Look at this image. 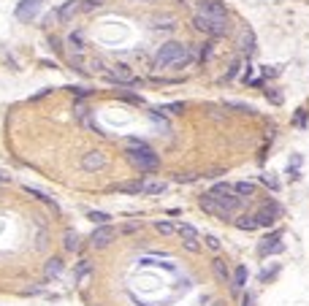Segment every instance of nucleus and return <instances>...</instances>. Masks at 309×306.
Returning a JSON list of instances; mask_svg holds the SVG:
<instances>
[{
  "mask_svg": "<svg viewBox=\"0 0 309 306\" xmlns=\"http://www.w3.org/2000/svg\"><path fill=\"white\" fill-rule=\"evenodd\" d=\"M68 44H71L73 46V49H76L79 51V54H82V51H84V38H82V33H71V36H68Z\"/></svg>",
  "mask_w": 309,
  "mask_h": 306,
  "instance_id": "nucleus-27",
  "label": "nucleus"
},
{
  "mask_svg": "<svg viewBox=\"0 0 309 306\" xmlns=\"http://www.w3.org/2000/svg\"><path fill=\"white\" fill-rule=\"evenodd\" d=\"M25 193H27V195H33V198H38V201H44V204H52V198H49L47 193H44V190H38V187H30V184H27Z\"/></svg>",
  "mask_w": 309,
  "mask_h": 306,
  "instance_id": "nucleus-28",
  "label": "nucleus"
},
{
  "mask_svg": "<svg viewBox=\"0 0 309 306\" xmlns=\"http://www.w3.org/2000/svg\"><path fill=\"white\" fill-rule=\"evenodd\" d=\"M279 239H282V230H274L271 236H266V239L260 241L258 252H260V255H279V252L285 250V244H282Z\"/></svg>",
  "mask_w": 309,
  "mask_h": 306,
  "instance_id": "nucleus-9",
  "label": "nucleus"
},
{
  "mask_svg": "<svg viewBox=\"0 0 309 306\" xmlns=\"http://www.w3.org/2000/svg\"><path fill=\"white\" fill-rule=\"evenodd\" d=\"M87 274H90V263H87V260H82V263L76 265V282H82Z\"/></svg>",
  "mask_w": 309,
  "mask_h": 306,
  "instance_id": "nucleus-32",
  "label": "nucleus"
},
{
  "mask_svg": "<svg viewBox=\"0 0 309 306\" xmlns=\"http://www.w3.org/2000/svg\"><path fill=\"white\" fill-rule=\"evenodd\" d=\"M198 11L206 14V16H211V19H225L228 22V11L220 0H201V3H198Z\"/></svg>",
  "mask_w": 309,
  "mask_h": 306,
  "instance_id": "nucleus-11",
  "label": "nucleus"
},
{
  "mask_svg": "<svg viewBox=\"0 0 309 306\" xmlns=\"http://www.w3.org/2000/svg\"><path fill=\"white\" fill-rule=\"evenodd\" d=\"M231 187H233V193H236L239 198H253V195L258 193L255 182H236V184H231Z\"/></svg>",
  "mask_w": 309,
  "mask_h": 306,
  "instance_id": "nucleus-17",
  "label": "nucleus"
},
{
  "mask_svg": "<svg viewBox=\"0 0 309 306\" xmlns=\"http://www.w3.org/2000/svg\"><path fill=\"white\" fill-rule=\"evenodd\" d=\"M114 239H117V230H114L111 225H98V228L93 230V236H90L93 247H108Z\"/></svg>",
  "mask_w": 309,
  "mask_h": 306,
  "instance_id": "nucleus-10",
  "label": "nucleus"
},
{
  "mask_svg": "<svg viewBox=\"0 0 309 306\" xmlns=\"http://www.w3.org/2000/svg\"><path fill=\"white\" fill-rule=\"evenodd\" d=\"M125 157H128V163L139 171H157V165H160V157L141 141V138H128V152H125Z\"/></svg>",
  "mask_w": 309,
  "mask_h": 306,
  "instance_id": "nucleus-2",
  "label": "nucleus"
},
{
  "mask_svg": "<svg viewBox=\"0 0 309 306\" xmlns=\"http://www.w3.org/2000/svg\"><path fill=\"white\" fill-rule=\"evenodd\" d=\"M198 206H201L206 214H214L220 222H228V219H231V214H225V211L220 209V204L214 201V195H211V193H204L201 198H198Z\"/></svg>",
  "mask_w": 309,
  "mask_h": 306,
  "instance_id": "nucleus-8",
  "label": "nucleus"
},
{
  "mask_svg": "<svg viewBox=\"0 0 309 306\" xmlns=\"http://www.w3.org/2000/svg\"><path fill=\"white\" fill-rule=\"evenodd\" d=\"M154 230H157L160 236H171V233H176V225H171L168 219H157V222H154Z\"/></svg>",
  "mask_w": 309,
  "mask_h": 306,
  "instance_id": "nucleus-25",
  "label": "nucleus"
},
{
  "mask_svg": "<svg viewBox=\"0 0 309 306\" xmlns=\"http://www.w3.org/2000/svg\"><path fill=\"white\" fill-rule=\"evenodd\" d=\"M247 276H250L247 265H236V271H233V276H231V287H233V290H244Z\"/></svg>",
  "mask_w": 309,
  "mask_h": 306,
  "instance_id": "nucleus-16",
  "label": "nucleus"
},
{
  "mask_svg": "<svg viewBox=\"0 0 309 306\" xmlns=\"http://www.w3.org/2000/svg\"><path fill=\"white\" fill-rule=\"evenodd\" d=\"M266 98L274 103V106H279V103H282V95H279V92H274V90H266Z\"/></svg>",
  "mask_w": 309,
  "mask_h": 306,
  "instance_id": "nucleus-37",
  "label": "nucleus"
},
{
  "mask_svg": "<svg viewBox=\"0 0 309 306\" xmlns=\"http://www.w3.org/2000/svg\"><path fill=\"white\" fill-rule=\"evenodd\" d=\"M211 54H214V44H204V49H201V60H211Z\"/></svg>",
  "mask_w": 309,
  "mask_h": 306,
  "instance_id": "nucleus-36",
  "label": "nucleus"
},
{
  "mask_svg": "<svg viewBox=\"0 0 309 306\" xmlns=\"http://www.w3.org/2000/svg\"><path fill=\"white\" fill-rule=\"evenodd\" d=\"M82 168L90 171V174H93V171H103V168H106V154L98 152V149H95V152L82 154Z\"/></svg>",
  "mask_w": 309,
  "mask_h": 306,
  "instance_id": "nucleus-12",
  "label": "nucleus"
},
{
  "mask_svg": "<svg viewBox=\"0 0 309 306\" xmlns=\"http://www.w3.org/2000/svg\"><path fill=\"white\" fill-rule=\"evenodd\" d=\"M68 92H71V95H76V98L90 95V90H84V87H68Z\"/></svg>",
  "mask_w": 309,
  "mask_h": 306,
  "instance_id": "nucleus-40",
  "label": "nucleus"
},
{
  "mask_svg": "<svg viewBox=\"0 0 309 306\" xmlns=\"http://www.w3.org/2000/svg\"><path fill=\"white\" fill-rule=\"evenodd\" d=\"M242 49L247 51V54H253V51H255V33L253 30H247L242 36Z\"/></svg>",
  "mask_w": 309,
  "mask_h": 306,
  "instance_id": "nucleus-26",
  "label": "nucleus"
},
{
  "mask_svg": "<svg viewBox=\"0 0 309 306\" xmlns=\"http://www.w3.org/2000/svg\"><path fill=\"white\" fill-rule=\"evenodd\" d=\"M279 217H282V206L274 204V201L263 204L260 209L255 211V222H258V228H271V225L277 222Z\"/></svg>",
  "mask_w": 309,
  "mask_h": 306,
  "instance_id": "nucleus-5",
  "label": "nucleus"
},
{
  "mask_svg": "<svg viewBox=\"0 0 309 306\" xmlns=\"http://www.w3.org/2000/svg\"><path fill=\"white\" fill-rule=\"evenodd\" d=\"M101 5H103V0H82V11H95Z\"/></svg>",
  "mask_w": 309,
  "mask_h": 306,
  "instance_id": "nucleus-33",
  "label": "nucleus"
},
{
  "mask_svg": "<svg viewBox=\"0 0 309 306\" xmlns=\"http://www.w3.org/2000/svg\"><path fill=\"white\" fill-rule=\"evenodd\" d=\"M176 233H179V239H182V244H185L187 252H198V250H201V244H198L201 236H198V230L193 228L190 222H179V225H176Z\"/></svg>",
  "mask_w": 309,
  "mask_h": 306,
  "instance_id": "nucleus-7",
  "label": "nucleus"
},
{
  "mask_svg": "<svg viewBox=\"0 0 309 306\" xmlns=\"http://www.w3.org/2000/svg\"><path fill=\"white\" fill-rule=\"evenodd\" d=\"M214 306H225V304H222V301H214Z\"/></svg>",
  "mask_w": 309,
  "mask_h": 306,
  "instance_id": "nucleus-44",
  "label": "nucleus"
},
{
  "mask_svg": "<svg viewBox=\"0 0 309 306\" xmlns=\"http://www.w3.org/2000/svg\"><path fill=\"white\" fill-rule=\"evenodd\" d=\"M79 11H82V0H68V3L62 5L60 11H57V16H60L62 22H71L73 16L79 14Z\"/></svg>",
  "mask_w": 309,
  "mask_h": 306,
  "instance_id": "nucleus-15",
  "label": "nucleus"
},
{
  "mask_svg": "<svg viewBox=\"0 0 309 306\" xmlns=\"http://www.w3.org/2000/svg\"><path fill=\"white\" fill-rule=\"evenodd\" d=\"M211 195H214V201L220 204V209L225 211V214H233V211L242 209V198H239L236 193H233V187L228 182H217L214 187L209 190Z\"/></svg>",
  "mask_w": 309,
  "mask_h": 306,
  "instance_id": "nucleus-3",
  "label": "nucleus"
},
{
  "mask_svg": "<svg viewBox=\"0 0 309 306\" xmlns=\"http://www.w3.org/2000/svg\"><path fill=\"white\" fill-rule=\"evenodd\" d=\"M236 228H239V230H247V233H250V230H255V228H258L255 214H242V217L236 219Z\"/></svg>",
  "mask_w": 309,
  "mask_h": 306,
  "instance_id": "nucleus-22",
  "label": "nucleus"
},
{
  "mask_svg": "<svg viewBox=\"0 0 309 306\" xmlns=\"http://www.w3.org/2000/svg\"><path fill=\"white\" fill-rule=\"evenodd\" d=\"M304 119H307V111H304V108H301V111L296 114V125H304Z\"/></svg>",
  "mask_w": 309,
  "mask_h": 306,
  "instance_id": "nucleus-41",
  "label": "nucleus"
},
{
  "mask_svg": "<svg viewBox=\"0 0 309 306\" xmlns=\"http://www.w3.org/2000/svg\"><path fill=\"white\" fill-rule=\"evenodd\" d=\"M193 27H196V30H201V33H206V36H211V38H222L228 33V22L225 19H211V16L201 14V11L193 16Z\"/></svg>",
  "mask_w": 309,
  "mask_h": 306,
  "instance_id": "nucleus-4",
  "label": "nucleus"
},
{
  "mask_svg": "<svg viewBox=\"0 0 309 306\" xmlns=\"http://www.w3.org/2000/svg\"><path fill=\"white\" fill-rule=\"evenodd\" d=\"M41 3L44 0H22V3L16 5V19H22V22L33 19V16L41 11Z\"/></svg>",
  "mask_w": 309,
  "mask_h": 306,
  "instance_id": "nucleus-14",
  "label": "nucleus"
},
{
  "mask_svg": "<svg viewBox=\"0 0 309 306\" xmlns=\"http://www.w3.org/2000/svg\"><path fill=\"white\" fill-rule=\"evenodd\" d=\"M260 182L266 184V187H271V190H279V182L277 179H274L271 174H266V176H260Z\"/></svg>",
  "mask_w": 309,
  "mask_h": 306,
  "instance_id": "nucleus-34",
  "label": "nucleus"
},
{
  "mask_svg": "<svg viewBox=\"0 0 309 306\" xmlns=\"http://www.w3.org/2000/svg\"><path fill=\"white\" fill-rule=\"evenodd\" d=\"M139 3H150V0H139Z\"/></svg>",
  "mask_w": 309,
  "mask_h": 306,
  "instance_id": "nucleus-45",
  "label": "nucleus"
},
{
  "mask_svg": "<svg viewBox=\"0 0 309 306\" xmlns=\"http://www.w3.org/2000/svg\"><path fill=\"white\" fill-rule=\"evenodd\" d=\"M204 244L209 247L211 252H220V250H222V241L217 239V236H211V233H206V236H204Z\"/></svg>",
  "mask_w": 309,
  "mask_h": 306,
  "instance_id": "nucleus-29",
  "label": "nucleus"
},
{
  "mask_svg": "<svg viewBox=\"0 0 309 306\" xmlns=\"http://www.w3.org/2000/svg\"><path fill=\"white\" fill-rule=\"evenodd\" d=\"M174 179H176V182H179V184H190V182H196L198 176H196V174H176Z\"/></svg>",
  "mask_w": 309,
  "mask_h": 306,
  "instance_id": "nucleus-35",
  "label": "nucleus"
},
{
  "mask_svg": "<svg viewBox=\"0 0 309 306\" xmlns=\"http://www.w3.org/2000/svg\"><path fill=\"white\" fill-rule=\"evenodd\" d=\"M211 268H214L217 279H222V282L231 276V271H228V265H225V260H222V257H214V260H211Z\"/></svg>",
  "mask_w": 309,
  "mask_h": 306,
  "instance_id": "nucleus-21",
  "label": "nucleus"
},
{
  "mask_svg": "<svg viewBox=\"0 0 309 306\" xmlns=\"http://www.w3.org/2000/svg\"><path fill=\"white\" fill-rule=\"evenodd\" d=\"M62 247H65V252H76L79 250V233L76 230H68V233L62 236Z\"/></svg>",
  "mask_w": 309,
  "mask_h": 306,
  "instance_id": "nucleus-20",
  "label": "nucleus"
},
{
  "mask_svg": "<svg viewBox=\"0 0 309 306\" xmlns=\"http://www.w3.org/2000/svg\"><path fill=\"white\" fill-rule=\"evenodd\" d=\"M165 190H168V182H163V179H152L144 184V195H163Z\"/></svg>",
  "mask_w": 309,
  "mask_h": 306,
  "instance_id": "nucleus-18",
  "label": "nucleus"
},
{
  "mask_svg": "<svg viewBox=\"0 0 309 306\" xmlns=\"http://www.w3.org/2000/svg\"><path fill=\"white\" fill-rule=\"evenodd\" d=\"M193 62V49L187 44L179 41H168L157 49L154 54V68L157 71H165V68H187Z\"/></svg>",
  "mask_w": 309,
  "mask_h": 306,
  "instance_id": "nucleus-1",
  "label": "nucleus"
},
{
  "mask_svg": "<svg viewBox=\"0 0 309 306\" xmlns=\"http://www.w3.org/2000/svg\"><path fill=\"white\" fill-rule=\"evenodd\" d=\"M73 114H76L79 122H84L87 128H93V122H90V108L84 106V103H76V106H73Z\"/></svg>",
  "mask_w": 309,
  "mask_h": 306,
  "instance_id": "nucleus-23",
  "label": "nucleus"
},
{
  "mask_svg": "<svg viewBox=\"0 0 309 306\" xmlns=\"http://www.w3.org/2000/svg\"><path fill=\"white\" fill-rule=\"evenodd\" d=\"M253 304H255V298H253V296H250V293H247V296L242 298V306H253Z\"/></svg>",
  "mask_w": 309,
  "mask_h": 306,
  "instance_id": "nucleus-42",
  "label": "nucleus"
},
{
  "mask_svg": "<svg viewBox=\"0 0 309 306\" xmlns=\"http://www.w3.org/2000/svg\"><path fill=\"white\" fill-rule=\"evenodd\" d=\"M5 182H11V176H5V174H0V184H5Z\"/></svg>",
  "mask_w": 309,
  "mask_h": 306,
  "instance_id": "nucleus-43",
  "label": "nucleus"
},
{
  "mask_svg": "<svg viewBox=\"0 0 309 306\" xmlns=\"http://www.w3.org/2000/svg\"><path fill=\"white\" fill-rule=\"evenodd\" d=\"M144 184L147 179H128V182H117L114 184V193H125V195H144Z\"/></svg>",
  "mask_w": 309,
  "mask_h": 306,
  "instance_id": "nucleus-13",
  "label": "nucleus"
},
{
  "mask_svg": "<svg viewBox=\"0 0 309 306\" xmlns=\"http://www.w3.org/2000/svg\"><path fill=\"white\" fill-rule=\"evenodd\" d=\"M225 108H233V111H239V114H255V106H250V103H236V101H225Z\"/></svg>",
  "mask_w": 309,
  "mask_h": 306,
  "instance_id": "nucleus-24",
  "label": "nucleus"
},
{
  "mask_svg": "<svg viewBox=\"0 0 309 306\" xmlns=\"http://www.w3.org/2000/svg\"><path fill=\"white\" fill-rule=\"evenodd\" d=\"M44 274H47V279L60 276V274H62V260H60V257H49L47 265H44Z\"/></svg>",
  "mask_w": 309,
  "mask_h": 306,
  "instance_id": "nucleus-19",
  "label": "nucleus"
},
{
  "mask_svg": "<svg viewBox=\"0 0 309 306\" xmlns=\"http://www.w3.org/2000/svg\"><path fill=\"white\" fill-rule=\"evenodd\" d=\"M157 111H163V114H182V111H185V103H168V106H160Z\"/></svg>",
  "mask_w": 309,
  "mask_h": 306,
  "instance_id": "nucleus-31",
  "label": "nucleus"
},
{
  "mask_svg": "<svg viewBox=\"0 0 309 306\" xmlns=\"http://www.w3.org/2000/svg\"><path fill=\"white\" fill-rule=\"evenodd\" d=\"M119 98H122V101H128V103H136V106H141V103H144V101H141L139 95H128V92H122V95H119Z\"/></svg>",
  "mask_w": 309,
  "mask_h": 306,
  "instance_id": "nucleus-39",
  "label": "nucleus"
},
{
  "mask_svg": "<svg viewBox=\"0 0 309 306\" xmlns=\"http://www.w3.org/2000/svg\"><path fill=\"white\" fill-rule=\"evenodd\" d=\"M239 68H242V62H233V65L231 68H228V73H225V79H236V73H239Z\"/></svg>",
  "mask_w": 309,
  "mask_h": 306,
  "instance_id": "nucleus-38",
  "label": "nucleus"
},
{
  "mask_svg": "<svg viewBox=\"0 0 309 306\" xmlns=\"http://www.w3.org/2000/svg\"><path fill=\"white\" fill-rule=\"evenodd\" d=\"M87 217L93 219L95 225H108V219H111V217L106 214V211H95V209H93V211H87Z\"/></svg>",
  "mask_w": 309,
  "mask_h": 306,
  "instance_id": "nucleus-30",
  "label": "nucleus"
},
{
  "mask_svg": "<svg viewBox=\"0 0 309 306\" xmlns=\"http://www.w3.org/2000/svg\"><path fill=\"white\" fill-rule=\"evenodd\" d=\"M106 79L111 84H117V87H133V82H136V76H133V71H130L128 65H114V68H108L106 71Z\"/></svg>",
  "mask_w": 309,
  "mask_h": 306,
  "instance_id": "nucleus-6",
  "label": "nucleus"
}]
</instances>
